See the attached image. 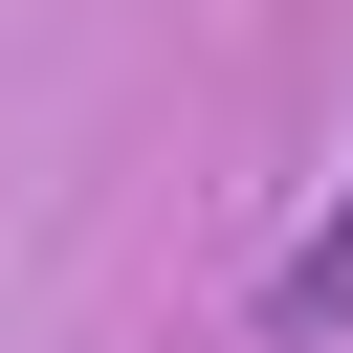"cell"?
<instances>
[{"label":"cell","instance_id":"obj_1","mask_svg":"<svg viewBox=\"0 0 353 353\" xmlns=\"http://www.w3.org/2000/svg\"><path fill=\"white\" fill-rule=\"evenodd\" d=\"M265 331H287V353H331V331H353V199H331V221L265 265Z\"/></svg>","mask_w":353,"mask_h":353}]
</instances>
